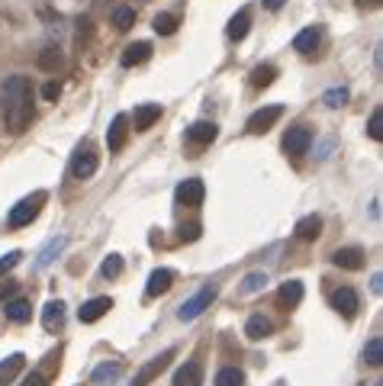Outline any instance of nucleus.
I'll use <instances>...</instances> for the list:
<instances>
[{"instance_id":"obj_5","label":"nucleus","mask_w":383,"mask_h":386,"mask_svg":"<svg viewBox=\"0 0 383 386\" xmlns=\"http://www.w3.org/2000/svg\"><path fill=\"white\" fill-rule=\"evenodd\" d=\"M171 357H174V348H168V351H164V354L152 357V361H148V364H142V367H138V371H136V377H132V386H148V383H152V380H158V377H161V371L168 367V361H171Z\"/></svg>"},{"instance_id":"obj_39","label":"nucleus","mask_w":383,"mask_h":386,"mask_svg":"<svg viewBox=\"0 0 383 386\" xmlns=\"http://www.w3.org/2000/svg\"><path fill=\"white\" fill-rule=\"evenodd\" d=\"M20 257H23V255H20V251H10V255H4V257H0V274L13 271V267L20 264Z\"/></svg>"},{"instance_id":"obj_32","label":"nucleus","mask_w":383,"mask_h":386,"mask_svg":"<svg viewBox=\"0 0 383 386\" xmlns=\"http://www.w3.org/2000/svg\"><path fill=\"white\" fill-rule=\"evenodd\" d=\"M132 23H136V10L132 7H113V26L119 32L132 30Z\"/></svg>"},{"instance_id":"obj_22","label":"nucleus","mask_w":383,"mask_h":386,"mask_svg":"<svg viewBox=\"0 0 383 386\" xmlns=\"http://www.w3.org/2000/svg\"><path fill=\"white\" fill-rule=\"evenodd\" d=\"M216 136H219V126H216V122H193V126L187 129V139H190L193 145H209V142H216Z\"/></svg>"},{"instance_id":"obj_38","label":"nucleus","mask_w":383,"mask_h":386,"mask_svg":"<svg viewBox=\"0 0 383 386\" xmlns=\"http://www.w3.org/2000/svg\"><path fill=\"white\" fill-rule=\"evenodd\" d=\"M200 232H203V226H200V222H190V226H181V242H197Z\"/></svg>"},{"instance_id":"obj_37","label":"nucleus","mask_w":383,"mask_h":386,"mask_svg":"<svg viewBox=\"0 0 383 386\" xmlns=\"http://www.w3.org/2000/svg\"><path fill=\"white\" fill-rule=\"evenodd\" d=\"M368 136L374 139V142H380V139H383V110H374V113H370Z\"/></svg>"},{"instance_id":"obj_31","label":"nucleus","mask_w":383,"mask_h":386,"mask_svg":"<svg viewBox=\"0 0 383 386\" xmlns=\"http://www.w3.org/2000/svg\"><path fill=\"white\" fill-rule=\"evenodd\" d=\"M364 361H368L370 367H380V364H383V338H380V335H374V338L368 341V348H364Z\"/></svg>"},{"instance_id":"obj_9","label":"nucleus","mask_w":383,"mask_h":386,"mask_svg":"<svg viewBox=\"0 0 383 386\" xmlns=\"http://www.w3.org/2000/svg\"><path fill=\"white\" fill-rule=\"evenodd\" d=\"M309 145H313V132H309L306 126L287 129V136H284V152L287 155H306Z\"/></svg>"},{"instance_id":"obj_29","label":"nucleus","mask_w":383,"mask_h":386,"mask_svg":"<svg viewBox=\"0 0 383 386\" xmlns=\"http://www.w3.org/2000/svg\"><path fill=\"white\" fill-rule=\"evenodd\" d=\"M216 386H245V373L238 367H223L216 373Z\"/></svg>"},{"instance_id":"obj_41","label":"nucleus","mask_w":383,"mask_h":386,"mask_svg":"<svg viewBox=\"0 0 383 386\" xmlns=\"http://www.w3.org/2000/svg\"><path fill=\"white\" fill-rule=\"evenodd\" d=\"M23 386H46V377H42V373H30V377L23 380Z\"/></svg>"},{"instance_id":"obj_11","label":"nucleus","mask_w":383,"mask_h":386,"mask_svg":"<svg viewBox=\"0 0 383 386\" xmlns=\"http://www.w3.org/2000/svg\"><path fill=\"white\" fill-rule=\"evenodd\" d=\"M126 136H129V116L116 113L113 122H110V129H107V148L110 152H119L126 145Z\"/></svg>"},{"instance_id":"obj_24","label":"nucleus","mask_w":383,"mask_h":386,"mask_svg":"<svg viewBox=\"0 0 383 386\" xmlns=\"http://www.w3.org/2000/svg\"><path fill=\"white\" fill-rule=\"evenodd\" d=\"M23 364H26L23 354H10L7 361H0V386L13 383V377H16L20 371H23Z\"/></svg>"},{"instance_id":"obj_16","label":"nucleus","mask_w":383,"mask_h":386,"mask_svg":"<svg viewBox=\"0 0 383 386\" xmlns=\"http://www.w3.org/2000/svg\"><path fill=\"white\" fill-rule=\"evenodd\" d=\"M277 303L284 306V309H297L303 303V283L299 281H287L284 287L277 290Z\"/></svg>"},{"instance_id":"obj_14","label":"nucleus","mask_w":383,"mask_h":386,"mask_svg":"<svg viewBox=\"0 0 383 386\" xmlns=\"http://www.w3.org/2000/svg\"><path fill=\"white\" fill-rule=\"evenodd\" d=\"M332 264L345 267V271H361V267H364V251L361 248H338L335 255H332Z\"/></svg>"},{"instance_id":"obj_7","label":"nucleus","mask_w":383,"mask_h":386,"mask_svg":"<svg viewBox=\"0 0 383 386\" xmlns=\"http://www.w3.org/2000/svg\"><path fill=\"white\" fill-rule=\"evenodd\" d=\"M332 309L335 312H342L345 319H354L358 316V309H361V300H358V293H354L351 287H338V290H332Z\"/></svg>"},{"instance_id":"obj_33","label":"nucleus","mask_w":383,"mask_h":386,"mask_svg":"<svg viewBox=\"0 0 383 386\" xmlns=\"http://www.w3.org/2000/svg\"><path fill=\"white\" fill-rule=\"evenodd\" d=\"M152 26H155L158 36H174V32H177V16L174 13H158Z\"/></svg>"},{"instance_id":"obj_28","label":"nucleus","mask_w":383,"mask_h":386,"mask_svg":"<svg viewBox=\"0 0 383 386\" xmlns=\"http://www.w3.org/2000/svg\"><path fill=\"white\" fill-rule=\"evenodd\" d=\"M119 373H123V367H119V364H100V367H97V371H93V383H97V386H107V383H113V380L116 377H119Z\"/></svg>"},{"instance_id":"obj_20","label":"nucleus","mask_w":383,"mask_h":386,"mask_svg":"<svg viewBox=\"0 0 383 386\" xmlns=\"http://www.w3.org/2000/svg\"><path fill=\"white\" fill-rule=\"evenodd\" d=\"M174 283V274L168 271V267H158V271H152V277H148V287H145V296L148 300H155V296H161L164 290Z\"/></svg>"},{"instance_id":"obj_2","label":"nucleus","mask_w":383,"mask_h":386,"mask_svg":"<svg viewBox=\"0 0 383 386\" xmlns=\"http://www.w3.org/2000/svg\"><path fill=\"white\" fill-rule=\"evenodd\" d=\"M216 296H219V287H216V283H207V287L200 290V293H193L190 300H184V303H181V309H177V319H181V322H193V319H200L203 312L209 309V306H213Z\"/></svg>"},{"instance_id":"obj_18","label":"nucleus","mask_w":383,"mask_h":386,"mask_svg":"<svg viewBox=\"0 0 383 386\" xmlns=\"http://www.w3.org/2000/svg\"><path fill=\"white\" fill-rule=\"evenodd\" d=\"M293 232H297L299 242H316V238L322 235V216H316V212H313V216H303Z\"/></svg>"},{"instance_id":"obj_10","label":"nucleus","mask_w":383,"mask_h":386,"mask_svg":"<svg viewBox=\"0 0 383 386\" xmlns=\"http://www.w3.org/2000/svg\"><path fill=\"white\" fill-rule=\"evenodd\" d=\"M110 309H113V300H110V296H93V300H87V303L81 306L77 319H81L84 326H91V322H100Z\"/></svg>"},{"instance_id":"obj_34","label":"nucleus","mask_w":383,"mask_h":386,"mask_svg":"<svg viewBox=\"0 0 383 386\" xmlns=\"http://www.w3.org/2000/svg\"><path fill=\"white\" fill-rule=\"evenodd\" d=\"M39 68L42 71H58L62 68V52H58V49H46V52L39 55Z\"/></svg>"},{"instance_id":"obj_3","label":"nucleus","mask_w":383,"mask_h":386,"mask_svg":"<svg viewBox=\"0 0 383 386\" xmlns=\"http://www.w3.org/2000/svg\"><path fill=\"white\" fill-rule=\"evenodd\" d=\"M97 167H100V155H97V148H93L91 142L77 145V152L71 155V174H74L77 181H87V177L97 174Z\"/></svg>"},{"instance_id":"obj_27","label":"nucleus","mask_w":383,"mask_h":386,"mask_svg":"<svg viewBox=\"0 0 383 386\" xmlns=\"http://www.w3.org/2000/svg\"><path fill=\"white\" fill-rule=\"evenodd\" d=\"M271 328H274V326H271V319L252 316V319H248V326H245V335L252 341H261V338H268V335H271Z\"/></svg>"},{"instance_id":"obj_42","label":"nucleus","mask_w":383,"mask_h":386,"mask_svg":"<svg viewBox=\"0 0 383 386\" xmlns=\"http://www.w3.org/2000/svg\"><path fill=\"white\" fill-rule=\"evenodd\" d=\"M261 4H264V7H268V10H280V7H284V4H287V0H261Z\"/></svg>"},{"instance_id":"obj_8","label":"nucleus","mask_w":383,"mask_h":386,"mask_svg":"<svg viewBox=\"0 0 383 386\" xmlns=\"http://www.w3.org/2000/svg\"><path fill=\"white\" fill-rule=\"evenodd\" d=\"M280 116H284V106H280V103L261 106V110H254V113L248 116V132H268V129L274 126Z\"/></svg>"},{"instance_id":"obj_21","label":"nucleus","mask_w":383,"mask_h":386,"mask_svg":"<svg viewBox=\"0 0 383 386\" xmlns=\"http://www.w3.org/2000/svg\"><path fill=\"white\" fill-rule=\"evenodd\" d=\"M248 30H252V13H248V10H238L229 20V26H226V36H229L232 42H242V39L248 36Z\"/></svg>"},{"instance_id":"obj_1","label":"nucleus","mask_w":383,"mask_h":386,"mask_svg":"<svg viewBox=\"0 0 383 386\" xmlns=\"http://www.w3.org/2000/svg\"><path fill=\"white\" fill-rule=\"evenodd\" d=\"M0 103H4V126L20 136L32 120V91H30V77L13 75L4 81L0 87Z\"/></svg>"},{"instance_id":"obj_45","label":"nucleus","mask_w":383,"mask_h":386,"mask_svg":"<svg viewBox=\"0 0 383 386\" xmlns=\"http://www.w3.org/2000/svg\"><path fill=\"white\" fill-rule=\"evenodd\" d=\"M370 4H380V0H370Z\"/></svg>"},{"instance_id":"obj_12","label":"nucleus","mask_w":383,"mask_h":386,"mask_svg":"<svg viewBox=\"0 0 383 386\" xmlns=\"http://www.w3.org/2000/svg\"><path fill=\"white\" fill-rule=\"evenodd\" d=\"M158 120H161V103H142V106H136V113H132V126H136V132L152 129Z\"/></svg>"},{"instance_id":"obj_19","label":"nucleus","mask_w":383,"mask_h":386,"mask_svg":"<svg viewBox=\"0 0 383 386\" xmlns=\"http://www.w3.org/2000/svg\"><path fill=\"white\" fill-rule=\"evenodd\" d=\"M319 42H322V32L316 30V26H306V30L297 32V39H293V49H297V52H303V55H313L316 49H319Z\"/></svg>"},{"instance_id":"obj_30","label":"nucleus","mask_w":383,"mask_h":386,"mask_svg":"<svg viewBox=\"0 0 383 386\" xmlns=\"http://www.w3.org/2000/svg\"><path fill=\"white\" fill-rule=\"evenodd\" d=\"M277 77V68L274 65H258V68L252 71V87H271Z\"/></svg>"},{"instance_id":"obj_15","label":"nucleus","mask_w":383,"mask_h":386,"mask_svg":"<svg viewBox=\"0 0 383 386\" xmlns=\"http://www.w3.org/2000/svg\"><path fill=\"white\" fill-rule=\"evenodd\" d=\"M62 326H65V303L62 300H52V303H46V309H42V328H46V332H58Z\"/></svg>"},{"instance_id":"obj_35","label":"nucleus","mask_w":383,"mask_h":386,"mask_svg":"<svg viewBox=\"0 0 383 386\" xmlns=\"http://www.w3.org/2000/svg\"><path fill=\"white\" fill-rule=\"evenodd\" d=\"M100 274H103L107 281H113V277H119V274H123V257H119V255H110L107 261L100 264Z\"/></svg>"},{"instance_id":"obj_43","label":"nucleus","mask_w":383,"mask_h":386,"mask_svg":"<svg viewBox=\"0 0 383 386\" xmlns=\"http://www.w3.org/2000/svg\"><path fill=\"white\" fill-rule=\"evenodd\" d=\"M10 293H16V283L13 281H7V287H0V300H4V296H10Z\"/></svg>"},{"instance_id":"obj_23","label":"nucleus","mask_w":383,"mask_h":386,"mask_svg":"<svg viewBox=\"0 0 383 386\" xmlns=\"http://www.w3.org/2000/svg\"><path fill=\"white\" fill-rule=\"evenodd\" d=\"M65 245H68V238H65V235H58V238H52V242H48L46 248L39 251V257H36V267H39V271H46V267L52 264L55 257H58V255L65 251Z\"/></svg>"},{"instance_id":"obj_4","label":"nucleus","mask_w":383,"mask_h":386,"mask_svg":"<svg viewBox=\"0 0 383 386\" xmlns=\"http://www.w3.org/2000/svg\"><path fill=\"white\" fill-rule=\"evenodd\" d=\"M42 203H46V193H42V190H39V193H32V197H26V200H20V203L10 210V226H13V229L30 226V222L39 216Z\"/></svg>"},{"instance_id":"obj_44","label":"nucleus","mask_w":383,"mask_h":386,"mask_svg":"<svg viewBox=\"0 0 383 386\" xmlns=\"http://www.w3.org/2000/svg\"><path fill=\"white\" fill-rule=\"evenodd\" d=\"M370 287H374V293H380V290H383V277H380V274H374V281H370Z\"/></svg>"},{"instance_id":"obj_6","label":"nucleus","mask_w":383,"mask_h":386,"mask_svg":"<svg viewBox=\"0 0 383 386\" xmlns=\"http://www.w3.org/2000/svg\"><path fill=\"white\" fill-rule=\"evenodd\" d=\"M203 197H207V190H203V181H200V177H187V181H181L174 190L177 206H200Z\"/></svg>"},{"instance_id":"obj_26","label":"nucleus","mask_w":383,"mask_h":386,"mask_svg":"<svg viewBox=\"0 0 383 386\" xmlns=\"http://www.w3.org/2000/svg\"><path fill=\"white\" fill-rule=\"evenodd\" d=\"M264 287H268V274H264V271H252V274H245V281H242L238 293H242V296H254V293H261Z\"/></svg>"},{"instance_id":"obj_40","label":"nucleus","mask_w":383,"mask_h":386,"mask_svg":"<svg viewBox=\"0 0 383 386\" xmlns=\"http://www.w3.org/2000/svg\"><path fill=\"white\" fill-rule=\"evenodd\" d=\"M58 94H62V87H58V84H55V81H48L46 87H42V97H46V100H55V97H58Z\"/></svg>"},{"instance_id":"obj_25","label":"nucleus","mask_w":383,"mask_h":386,"mask_svg":"<svg viewBox=\"0 0 383 386\" xmlns=\"http://www.w3.org/2000/svg\"><path fill=\"white\" fill-rule=\"evenodd\" d=\"M4 312H7V319H10V322H16V326H23V322H30V319H32L30 300H10Z\"/></svg>"},{"instance_id":"obj_17","label":"nucleus","mask_w":383,"mask_h":386,"mask_svg":"<svg viewBox=\"0 0 383 386\" xmlns=\"http://www.w3.org/2000/svg\"><path fill=\"white\" fill-rule=\"evenodd\" d=\"M152 58V46L148 42H132V46H126L123 52V68H136V65H145V61Z\"/></svg>"},{"instance_id":"obj_13","label":"nucleus","mask_w":383,"mask_h":386,"mask_svg":"<svg viewBox=\"0 0 383 386\" xmlns=\"http://www.w3.org/2000/svg\"><path fill=\"white\" fill-rule=\"evenodd\" d=\"M174 386H203V367L197 361L181 364L174 373Z\"/></svg>"},{"instance_id":"obj_36","label":"nucleus","mask_w":383,"mask_h":386,"mask_svg":"<svg viewBox=\"0 0 383 386\" xmlns=\"http://www.w3.org/2000/svg\"><path fill=\"white\" fill-rule=\"evenodd\" d=\"M322 103L332 106V110H338V106H345V103H348V91H345V87H332V91H325Z\"/></svg>"}]
</instances>
